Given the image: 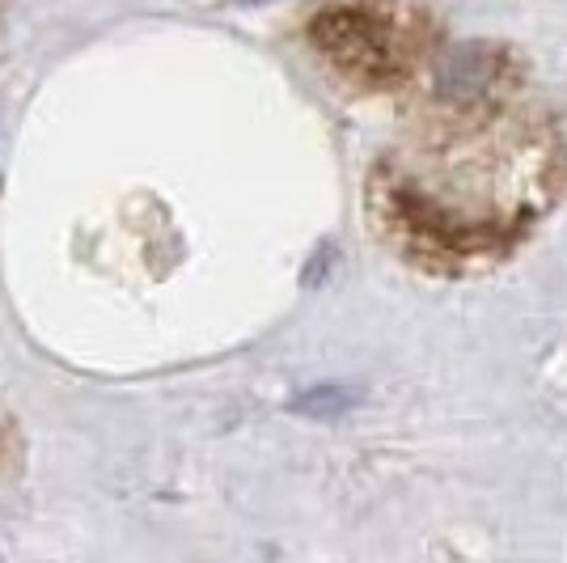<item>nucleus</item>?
<instances>
[{"label": "nucleus", "instance_id": "f257e3e1", "mask_svg": "<svg viewBox=\"0 0 567 563\" xmlns=\"http://www.w3.org/2000/svg\"><path fill=\"white\" fill-rule=\"evenodd\" d=\"M406 149L381 153L369 216L406 263L466 272L508 255L555 195L550 127L504 102L441 111Z\"/></svg>", "mask_w": 567, "mask_h": 563}, {"label": "nucleus", "instance_id": "f03ea898", "mask_svg": "<svg viewBox=\"0 0 567 563\" xmlns=\"http://www.w3.org/2000/svg\"><path fill=\"white\" fill-rule=\"evenodd\" d=\"M309 43L360 90H394L424 55L427 22L402 0H352L318 13Z\"/></svg>", "mask_w": 567, "mask_h": 563}, {"label": "nucleus", "instance_id": "7ed1b4c3", "mask_svg": "<svg viewBox=\"0 0 567 563\" xmlns=\"http://www.w3.org/2000/svg\"><path fill=\"white\" fill-rule=\"evenodd\" d=\"M517 60L492 43H462L432 69V106L436 111H471L508 102L517 90Z\"/></svg>", "mask_w": 567, "mask_h": 563}, {"label": "nucleus", "instance_id": "20e7f679", "mask_svg": "<svg viewBox=\"0 0 567 563\" xmlns=\"http://www.w3.org/2000/svg\"><path fill=\"white\" fill-rule=\"evenodd\" d=\"M343 407H352V395H348V390H334V386H327V390H309L306 399L297 402L301 416H334V411H343Z\"/></svg>", "mask_w": 567, "mask_h": 563}, {"label": "nucleus", "instance_id": "39448f33", "mask_svg": "<svg viewBox=\"0 0 567 563\" xmlns=\"http://www.w3.org/2000/svg\"><path fill=\"white\" fill-rule=\"evenodd\" d=\"M550 153H555V178L567 183V111L550 123Z\"/></svg>", "mask_w": 567, "mask_h": 563}]
</instances>
